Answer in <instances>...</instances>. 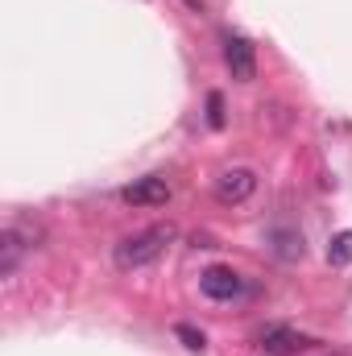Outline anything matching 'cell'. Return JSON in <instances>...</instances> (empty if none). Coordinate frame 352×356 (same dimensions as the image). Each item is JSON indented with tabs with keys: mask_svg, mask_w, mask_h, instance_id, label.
I'll list each match as a JSON object with an SVG mask.
<instances>
[{
	"mask_svg": "<svg viewBox=\"0 0 352 356\" xmlns=\"http://www.w3.org/2000/svg\"><path fill=\"white\" fill-rule=\"evenodd\" d=\"M262 348L265 356H290V353H303V348H311V340L303 336V332H294V327H265L262 332Z\"/></svg>",
	"mask_w": 352,
	"mask_h": 356,
	"instance_id": "6",
	"label": "cell"
},
{
	"mask_svg": "<svg viewBox=\"0 0 352 356\" xmlns=\"http://www.w3.org/2000/svg\"><path fill=\"white\" fill-rule=\"evenodd\" d=\"M207 124H211V129H224V99H220L216 91L207 95Z\"/></svg>",
	"mask_w": 352,
	"mask_h": 356,
	"instance_id": "11",
	"label": "cell"
},
{
	"mask_svg": "<svg viewBox=\"0 0 352 356\" xmlns=\"http://www.w3.org/2000/svg\"><path fill=\"white\" fill-rule=\"evenodd\" d=\"M120 199H125L129 207H162V203L170 199V182L158 178V175L137 178V182H129V186L120 191Z\"/></svg>",
	"mask_w": 352,
	"mask_h": 356,
	"instance_id": "4",
	"label": "cell"
},
{
	"mask_svg": "<svg viewBox=\"0 0 352 356\" xmlns=\"http://www.w3.org/2000/svg\"><path fill=\"white\" fill-rule=\"evenodd\" d=\"M170 241H175V228H170V224L133 232V236H125V241L112 249V261H116V269H141V266H150V261H158Z\"/></svg>",
	"mask_w": 352,
	"mask_h": 356,
	"instance_id": "1",
	"label": "cell"
},
{
	"mask_svg": "<svg viewBox=\"0 0 352 356\" xmlns=\"http://www.w3.org/2000/svg\"><path fill=\"white\" fill-rule=\"evenodd\" d=\"M199 286H203V294H207L211 302H232V298H241V290H245L241 273L228 269V266H211L199 277Z\"/></svg>",
	"mask_w": 352,
	"mask_h": 356,
	"instance_id": "3",
	"label": "cell"
},
{
	"mask_svg": "<svg viewBox=\"0 0 352 356\" xmlns=\"http://www.w3.org/2000/svg\"><path fill=\"white\" fill-rule=\"evenodd\" d=\"M328 261H332V266H352V228H344V232L332 236V245H328Z\"/></svg>",
	"mask_w": 352,
	"mask_h": 356,
	"instance_id": "8",
	"label": "cell"
},
{
	"mask_svg": "<svg viewBox=\"0 0 352 356\" xmlns=\"http://www.w3.org/2000/svg\"><path fill=\"white\" fill-rule=\"evenodd\" d=\"M273 249H278V257H303V236H294V232H273Z\"/></svg>",
	"mask_w": 352,
	"mask_h": 356,
	"instance_id": "9",
	"label": "cell"
},
{
	"mask_svg": "<svg viewBox=\"0 0 352 356\" xmlns=\"http://www.w3.org/2000/svg\"><path fill=\"white\" fill-rule=\"evenodd\" d=\"M186 4H191V8H203V0H186Z\"/></svg>",
	"mask_w": 352,
	"mask_h": 356,
	"instance_id": "12",
	"label": "cell"
},
{
	"mask_svg": "<svg viewBox=\"0 0 352 356\" xmlns=\"http://www.w3.org/2000/svg\"><path fill=\"white\" fill-rule=\"evenodd\" d=\"M175 336L182 340V344H186V348H191V353H203V348H207V340H203V332H195L191 323H178V327H175Z\"/></svg>",
	"mask_w": 352,
	"mask_h": 356,
	"instance_id": "10",
	"label": "cell"
},
{
	"mask_svg": "<svg viewBox=\"0 0 352 356\" xmlns=\"http://www.w3.org/2000/svg\"><path fill=\"white\" fill-rule=\"evenodd\" d=\"M25 249H29V245L21 241V232L8 224V228L0 232V273H4V277H13V273H17L21 257H25Z\"/></svg>",
	"mask_w": 352,
	"mask_h": 356,
	"instance_id": "7",
	"label": "cell"
},
{
	"mask_svg": "<svg viewBox=\"0 0 352 356\" xmlns=\"http://www.w3.org/2000/svg\"><path fill=\"white\" fill-rule=\"evenodd\" d=\"M253 191H257V175H253L249 166H232V170H224V175L216 178L220 203H245Z\"/></svg>",
	"mask_w": 352,
	"mask_h": 356,
	"instance_id": "5",
	"label": "cell"
},
{
	"mask_svg": "<svg viewBox=\"0 0 352 356\" xmlns=\"http://www.w3.org/2000/svg\"><path fill=\"white\" fill-rule=\"evenodd\" d=\"M224 63H228V71H232L237 83H253V75H257V54H253V42H249V38L232 33V38L224 42Z\"/></svg>",
	"mask_w": 352,
	"mask_h": 356,
	"instance_id": "2",
	"label": "cell"
}]
</instances>
